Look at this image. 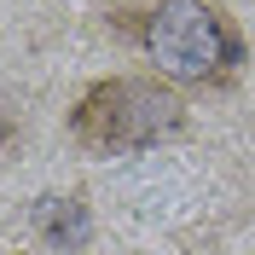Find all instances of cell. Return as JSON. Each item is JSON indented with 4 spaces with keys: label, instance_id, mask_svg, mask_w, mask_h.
Returning a JSON list of instances; mask_svg holds the SVG:
<instances>
[{
    "label": "cell",
    "instance_id": "obj_2",
    "mask_svg": "<svg viewBox=\"0 0 255 255\" xmlns=\"http://www.w3.org/2000/svg\"><path fill=\"white\" fill-rule=\"evenodd\" d=\"M180 128H186V99L162 76H105L70 111L76 145L81 151H99V157L145 151L157 139H174Z\"/></svg>",
    "mask_w": 255,
    "mask_h": 255
},
{
    "label": "cell",
    "instance_id": "obj_1",
    "mask_svg": "<svg viewBox=\"0 0 255 255\" xmlns=\"http://www.w3.org/2000/svg\"><path fill=\"white\" fill-rule=\"evenodd\" d=\"M139 47L168 87H226L244 64V35L209 0H157L139 23Z\"/></svg>",
    "mask_w": 255,
    "mask_h": 255
}]
</instances>
